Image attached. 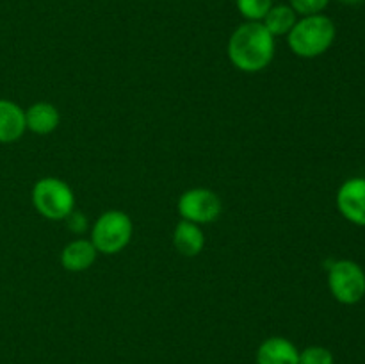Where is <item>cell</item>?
<instances>
[{
	"label": "cell",
	"instance_id": "6da1fadb",
	"mask_svg": "<svg viewBox=\"0 0 365 364\" xmlns=\"http://www.w3.org/2000/svg\"><path fill=\"white\" fill-rule=\"evenodd\" d=\"M228 57L237 70L246 74L262 71L274 57V36L262 21H246L232 32Z\"/></svg>",
	"mask_w": 365,
	"mask_h": 364
},
{
	"label": "cell",
	"instance_id": "7a4b0ae2",
	"mask_svg": "<svg viewBox=\"0 0 365 364\" xmlns=\"http://www.w3.org/2000/svg\"><path fill=\"white\" fill-rule=\"evenodd\" d=\"M337 29L331 18L327 14H310L303 16L294 24L291 32L287 34L289 49L292 54L305 59L319 57L334 45Z\"/></svg>",
	"mask_w": 365,
	"mask_h": 364
},
{
	"label": "cell",
	"instance_id": "5b68a950",
	"mask_svg": "<svg viewBox=\"0 0 365 364\" xmlns=\"http://www.w3.org/2000/svg\"><path fill=\"white\" fill-rule=\"evenodd\" d=\"M328 288L337 302L355 305L365 296L364 268L355 261H337L328 271Z\"/></svg>",
	"mask_w": 365,
	"mask_h": 364
},
{
	"label": "cell",
	"instance_id": "8fae6325",
	"mask_svg": "<svg viewBox=\"0 0 365 364\" xmlns=\"http://www.w3.org/2000/svg\"><path fill=\"white\" fill-rule=\"evenodd\" d=\"M59 120V111L48 102H38L25 111V125L29 131L39 136L56 131Z\"/></svg>",
	"mask_w": 365,
	"mask_h": 364
},
{
	"label": "cell",
	"instance_id": "ba28073f",
	"mask_svg": "<svg viewBox=\"0 0 365 364\" xmlns=\"http://www.w3.org/2000/svg\"><path fill=\"white\" fill-rule=\"evenodd\" d=\"M257 364H299V352L289 339L269 338L257 350Z\"/></svg>",
	"mask_w": 365,
	"mask_h": 364
},
{
	"label": "cell",
	"instance_id": "9a60e30c",
	"mask_svg": "<svg viewBox=\"0 0 365 364\" xmlns=\"http://www.w3.org/2000/svg\"><path fill=\"white\" fill-rule=\"evenodd\" d=\"M299 364H334V353L324 346H309L299 352Z\"/></svg>",
	"mask_w": 365,
	"mask_h": 364
},
{
	"label": "cell",
	"instance_id": "3957f363",
	"mask_svg": "<svg viewBox=\"0 0 365 364\" xmlns=\"http://www.w3.org/2000/svg\"><path fill=\"white\" fill-rule=\"evenodd\" d=\"M32 203L41 216L48 220H64L73 213L75 196L64 181L45 177L39 178L32 188Z\"/></svg>",
	"mask_w": 365,
	"mask_h": 364
},
{
	"label": "cell",
	"instance_id": "9c48e42d",
	"mask_svg": "<svg viewBox=\"0 0 365 364\" xmlns=\"http://www.w3.org/2000/svg\"><path fill=\"white\" fill-rule=\"evenodd\" d=\"M25 131V111L11 100L0 98V143L18 141Z\"/></svg>",
	"mask_w": 365,
	"mask_h": 364
},
{
	"label": "cell",
	"instance_id": "e0dca14e",
	"mask_svg": "<svg viewBox=\"0 0 365 364\" xmlns=\"http://www.w3.org/2000/svg\"><path fill=\"white\" fill-rule=\"evenodd\" d=\"M341 2H344V4H360V2H364V0H341Z\"/></svg>",
	"mask_w": 365,
	"mask_h": 364
},
{
	"label": "cell",
	"instance_id": "8992f818",
	"mask_svg": "<svg viewBox=\"0 0 365 364\" xmlns=\"http://www.w3.org/2000/svg\"><path fill=\"white\" fill-rule=\"evenodd\" d=\"M223 203L214 191L205 188H195L185 191L178 198V213L182 220L192 223H210L221 214Z\"/></svg>",
	"mask_w": 365,
	"mask_h": 364
},
{
	"label": "cell",
	"instance_id": "4fadbf2b",
	"mask_svg": "<svg viewBox=\"0 0 365 364\" xmlns=\"http://www.w3.org/2000/svg\"><path fill=\"white\" fill-rule=\"evenodd\" d=\"M298 14L292 9L291 6H285V4H278L273 6L267 14L264 16L262 24L267 31L273 36H284L291 32V29L294 27V24L298 21Z\"/></svg>",
	"mask_w": 365,
	"mask_h": 364
},
{
	"label": "cell",
	"instance_id": "7c38bea8",
	"mask_svg": "<svg viewBox=\"0 0 365 364\" xmlns=\"http://www.w3.org/2000/svg\"><path fill=\"white\" fill-rule=\"evenodd\" d=\"M173 243L175 248L185 257H195L205 246V236L203 231L196 223L187 220H182L180 223L175 227L173 232Z\"/></svg>",
	"mask_w": 365,
	"mask_h": 364
},
{
	"label": "cell",
	"instance_id": "5bb4252c",
	"mask_svg": "<svg viewBox=\"0 0 365 364\" xmlns=\"http://www.w3.org/2000/svg\"><path fill=\"white\" fill-rule=\"evenodd\" d=\"M237 9L248 21H262L267 11L273 7V0H235Z\"/></svg>",
	"mask_w": 365,
	"mask_h": 364
},
{
	"label": "cell",
	"instance_id": "2e32d148",
	"mask_svg": "<svg viewBox=\"0 0 365 364\" xmlns=\"http://www.w3.org/2000/svg\"><path fill=\"white\" fill-rule=\"evenodd\" d=\"M289 6L296 11V14L310 16V14H321L328 7L330 0H289Z\"/></svg>",
	"mask_w": 365,
	"mask_h": 364
},
{
	"label": "cell",
	"instance_id": "30bf717a",
	"mask_svg": "<svg viewBox=\"0 0 365 364\" xmlns=\"http://www.w3.org/2000/svg\"><path fill=\"white\" fill-rule=\"evenodd\" d=\"M96 261V248L88 239H77L64 246L61 264L68 271H86Z\"/></svg>",
	"mask_w": 365,
	"mask_h": 364
},
{
	"label": "cell",
	"instance_id": "277c9868",
	"mask_svg": "<svg viewBox=\"0 0 365 364\" xmlns=\"http://www.w3.org/2000/svg\"><path fill=\"white\" fill-rule=\"evenodd\" d=\"M132 238V220L121 211H107L96 220L91 231V243L96 252L118 253Z\"/></svg>",
	"mask_w": 365,
	"mask_h": 364
},
{
	"label": "cell",
	"instance_id": "52a82bcc",
	"mask_svg": "<svg viewBox=\"0 0 365 364\" xmlns=\"http://www.w3.org/2000/svg\"><path fill=\"white\" fill-rule=\"evenodd\" d=\"M337 207L346 220L365 227V177L348 178L339 188Z\"/></svg>",
	"mask_w": 365,
	"mask_h": 364
}]
</instances>
